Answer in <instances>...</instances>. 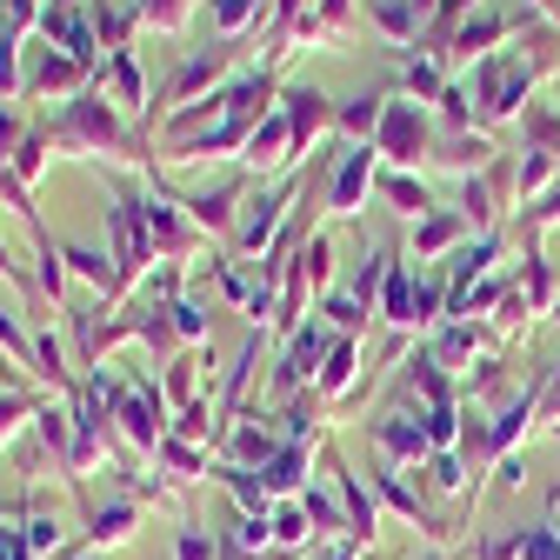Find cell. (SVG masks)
<instances>
[{"label": "cell", "instance_id": "1", "mask_svg": "<svg viewBox=\"0 0 560 560\" xmlns=\"http://www.w3.org/2000/svg\"><path fill=\"white\" fill-rule=\"evenodd\" d=\"M521 553H527V560H560V540H553V534H527Z\"/></svg>", "mask_w": 560, "mask_h": 560}]
</instances>
